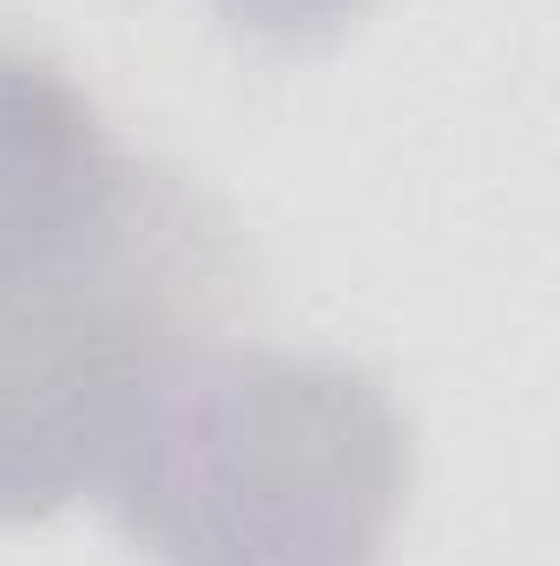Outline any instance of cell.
Here are the masks:
<instances>
[{
    "label": "cell",
    "mask_w": 560,
    "mask_h": 566,
    "mask_svg": "<svg viewBox=\"0 0 560 566\" xmlns=\"http://www.w3.org/2000/svg\"><path fill=\"white\" fill-rule=\"evenodd\" d=\"M363 0H225V13H238V27H258V33H317V27H336L343 13H356Z\"/></svg>",
    "instance_id": "cell-4"
},
{
    "label": "cell",
    "mask_w": 560,
    "mask_h": 566,
    "mask_svg": "<svg viewBox=\"0 0 560 566\" xmlns=\"http://www.w3.org/2000/svg\"><path fill=\"white\" fill-rule=\"evenodd\" d=\"M238 303L231 224L172 171L93 244L0 258V521L100 488L172 363L218 343Z\"/></svg>",
    "instance_id": "cell-2"
},
{
    "label": "cell",
    "mask_w": 560,
    "mask_h": 566,
    "mask_svg": "<svg viewBox=\"0 0 560 566\" xmlns=\"http://www.w3.org/2000/svg\"><path fill=\"white\" fill-rule=\"evenodd\" d=\"M403 481L370 376L205 343L139 402L100 494L165 566H376Z\"/></svg>",
    "instance_id": "cell-1"
},
{
    "label": "cell",
    "mask_w": 560,
    "mask_h": 566,
    "mask_svg": "<svg viewBox=\"0 0 560 566\" xmlns=\"http://www.w3.org/2000/svg\"><path fill=\"white\" fill-rule=\"evenodd\" d=\"M152 171L113 145L73 80L0 53V258H60L106 238Z\"/></svg>",
    "instance_id": "cell-3"
}]
</instances>
